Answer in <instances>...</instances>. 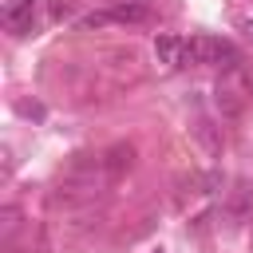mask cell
<instances>
[{"label": "cell", "mask_w": 253, "mask_h": 253, "mask_svg": "<svg viewBox=\"0 0 253 253\" xmlns=\"http://www.w3.org/2000/svg\"><path fill=\"white\" fill-rule=\"evenodd\" d=\"M150 16H154V0H103V8L79 16L75 28L91 32V28H107V24H146Z\"/></svg>", "instance_id": "cell-1"}, {"label": "cell", "mask_w": 253, "mask_h": 253, "mask_svg": "<svg viewBox=\"0 0 253 253\" xmlns=\"http://www.w3.org/2000/svg\"><path fill=\"white\" fill-rule=\"evenodd\" d=\"M190 63H210V67H221V71H237L241 51L221 36H194L186 43V67Z\"/></svg>", "instance_id": "cell-2"}, {"label": "cell", "mask_w": 253, "mask_h": 253, "mask_svg": "<svg viewBox=\"0 0 253 253\" xmlns=\"http://www.w3.org/2000/svg\"><path fill=\"white\" fill-rule=\"evenodd\" d=\"M40 4L43 0H8L4 4V28L12 32V36H28V32H36V24H40Z\"/></svg>", "instance_id": "cell-3"}, {"label": "cell", "mask_w": 253, "mask_h": 253, "mask_svg": "<svg viewBox=\"0 0 253 253\" xmlns=\"http://www.w3.org/2000/svg\"><path fill=\"white\" fill-rule=\"evenodd\" d=\"M221 213L229 217V225L249 221V217H253V182H233V190H229L225 202H221Z\"/></svg>", "instance_id": "cell-4"}, {"label": "cell", "mask_w": 253, "mask_h": 253, "mask_svg": "<svg viewBox=\"0 0 253 253\" xmlns=\"http://www.w3.org/2000/svg\"><path fill=\"white\" fill-rule=\"evenodd\" d=\"M186 43L190 40H182L174 32H158L154 36V59L166 67H186Z\"/></svg>", "instance_id": "cell-5"}, {"label": "cell", "mask_w": 253, "mask_h": 253, "mask_svg": "<svg viewBox=\"0 0 253 253\" xmlns=\"http://www.w3.org/2000/svg\"><path fill=\"white\" fill-rule=\"evenodd\" d=\"M194 138L210 150V154H221V146H225V134H221V126L213 123V119H206V115H198L194 119Z\"/></svg>", "instance_id": "cell-6"}, {"label": "cell", "mask_w": 253, "mask_h": 253, "mask_svg": "<svg viewBox=\"0 0 253 253\" xmlns=\"http://www.w3.org/2000/svg\"><path fill=\"white\" fill-rule=\"evenodd\" d=\"M130 158H134V146H126V142H115V146L103 154V174H107V178H119V174L130 166Z\"/></svg>", "instance_id": "cell-7"}, {"label": "cell", "mask_w": 253, "mask_h": 253, "mask_svg": "<svg viewBox=\"0 0 253 253\" xmlns=\"http://www.w3.org/2000/svg\"><path fill=\"white\" fill-rule=\"evenodd\" d=\"M217 111L225 115V119H233V115H241V99L229 91V87H221L217 83Z\"/></svg>", "instance_id": "cell-8"}, {"label": "cell", "mask_w": 253, "mask_h": 253, "mask_svg": "<svg viewBox=\"0 0 253 253\" xmlns=\"http://www.w3.org/2000/svg\"><path fill=\"white\" fill-rule=\"evenodd\" d=\"M16 111H20V115H28V119H43V107H40V103H20Z\"/></svg>", "instance_id": "cell-9"}, {"label": "cell", "mask_w": 253, "mask_h": 253, "mask_svg": "<svg viewBox=\"0 0 253 253\" xmlns=\"http://www.w3.org/2000/svg\"><path fill=\"white\" fill-rule=\"evenodd\" d=\"M241 32H245V36L253 40V20H241Z\"/></svg>", "instance_id": "cell-10"}, {"label": "cell", "mask_w": 253, "mask_h": 253, "mask_svg": "<svg viewBox=\"0 0 253 253\" xmlns=\"http://www.w3.org/2000/svg\"><path fill=\"white\" fill-rule=\"evenodd\" d=\"M249 95H253V75H249Z\"/></svg>", "instance_id": "cell-11"}]
</instances>
